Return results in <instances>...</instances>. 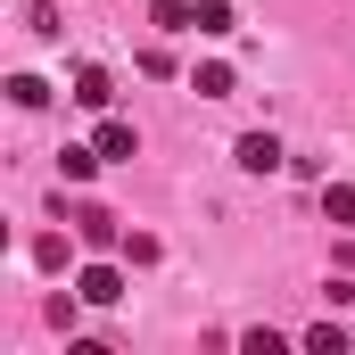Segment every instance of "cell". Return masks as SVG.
<instances>
[{
	"label": "cell",
	"instance_id": "1",
	"mask_svg": "<svg viewBox=\"0 0 355 355\" xmlns=\"http://www.w3.org/2000/svg\"><path fill=\"white\" fill-rule=\"evenodd\" d=\"M75 297H83V306H116V297H124V265H116V257L83 265L75 272Z\"/></svg>",
	"mask_w": 355,
	"mask_h": 355
},
{
	"label": "cell",
	"instance_id": "2",
	"mask_svg": "<svg viewBox=\"0 0 355 355\" xmlns=\"http://www.w3.org/2000/svg\"><path fill=\"white\" fill-rule=\"evenodd\" d=\"M91 149H99L107 166H132V157H141V132H132L124 116H107V107H99V132H91Z\"/></svg>",
	"mask_w": 355,
	"mask_h": 355
},
{
	"label": "cell",
	"instance_id": "3",
	"mask_svg": "<svg viewBox=\"0 0 355 355\" xmlns=\"http://www.w3.org/2000/svg\"><path fill=\"white\" fill-rule=\"evenodd\" d=\"M232 157H240V174H281V166H289L272 132H240V149H232Z\"/></svg>",
	"mask_w": 355,
	"mask_h": 355
},
{
	"label": "cell",
	"instance_id": "4",
	"mask_svg": "<svg viewBox=\"0 0 355 355\" xmlns=\"http://www.w3.org/2000/svg\"><path fill=\"white\" fill-rule=\"evenodd\" d=\"M75 232H83V248H124V232H116V215H107V207H83V215H75Z\"/></svg>",
	"mask_w": 355,
	"mask_h": 355
},
{
	"label": "cell",
	"instance_id": "5",
	"mask_svg": "<svg viewBox=\"0 0 355 355\" xmlns=\"http://www.w3.org/2000/svg\"><path fill=\"white\" fill-rule=\"evenodd\" d=\"M322 223L355 232V182H331V174H322Z\"/></svg>",
	"mask_w": 355,
	"mask_h": 355
},
{
	"label": "cell",
	"instance_id": "6",
	"mask_svg": "<svg viewBox=\"0 0 355 355\" xmlns=\"http://www.w3.org/2000/svg\"><path fill=\"white\" fill-rule=\"evenodd\" d=\"M190 91H198V99H232V67H223V58L190 67Z\"/></svg>",
	"mask_w": 355,
	"mask_h": 355
},
{
	"label": "cell",
	"instance_id": "7",
	"mask_svg": "<svg viewBox=\"0 0 355 355\" xmlns=\"http://www.w3.org/2000/svg\"><path fill=\"white\" fill-rule=\"evenodd\" d=\"M297 347H306V355H339V347H355V331H339V322H306Z\"/></svg>",
	"mask_w": 355,
	"mask_h": 355
},
{
	"label": "cell",
	"instance_id": "8",
	"mask_svg": "<svg viewBox=\"0 0 355 355\" xmlns=\"http://www.w3.org/2000/svg\"><path fill=\"white\" fill-rule=\"evenodd\" d=\"M75 99H83V107H107V99H116L107 67H75Z\"/></svg>",
	"mask_w": 355,
	"mask_h": 355
},
{
	"label": "cell",
	"instance_id": "9",
	"mask_svg": "<svg viewBox=\"0 0 355 355\" xmlns=\"http://www.w3.org/2000/svg\"><path fill=\"white\" fill-rule=\"evenodd\" d=\"M157 33H198V0H157Z\"/></svg>",
	"mask_w": 355,
	"mask_h": 355
},
{
	"label": "cell",
	"instance_id": "10",
	"mask_svg": "<svg viewBox=\"0 0 355 355\" xmlns=\"http://www.w3.org/2000/svg\"><path fill=\"white\" fill-rule=\"evenodd\" d=\"M99 166H107L99 149H67V157H58V182H75V190H83V182L99 174Z\"/></svg>",
	"mask_w": 355,
	"mask_h": 355
},
{
	"label": "cell",
	"instance_id": "11",
	"mask_svg": "<svg viewBox=\"0 0 355 355\" xmlns=\"http://www.w3.org/2000/svg\"><path fill=\"white\" fill-rule=\"evenodd\" d=\"M198 33L223 42V33H232V0H198Z\"/></svg>",
	"mask_w": 355,
	"mask_h": 355
},
{
	"label": "cell",
	"instance_id": "12",
	"mask_svg": "<svg viewBox=\"0 0 355 355\" xmlns=\"http://www.w3.org/2000/svg\"><path fill=\"white\" fill-rule=\"evenodd\" d=\"M33 265L58 272V265H67V240H58V232H42V240H33Z\"/></svg>",
	"mask_w": 355,
	"mask_h": 355
},
{
	"label": "cell",
	"instance_id": "13",
	"mask_svg": "<svg viewBox=\"0 0 355 355\" xmlns=\"http://www.w3.org/2000/svg\"><path fill=\"white\" fill-rule=\"evenodd\" d=\"M8 99H17V107H42V99H50V83H42V75H17V83H8Z\"/></svg>",
	"mask_w": 355,
	"mask_h": 355
},
{
	"label": "cell",
	"instance_id": "14",
	"mask_svg": "<svg viewBox=\"0 0 355 355\" xmlns=\"http://www.w3.org/2000/svg\"><path fill=\"white\" fill-rule=\"evenodd\" d=\"M124 265H157V240L149 232H124Z\"/></svg>",
	"mask_w": 355,
	"mask_h": 355
}]
</instances>
